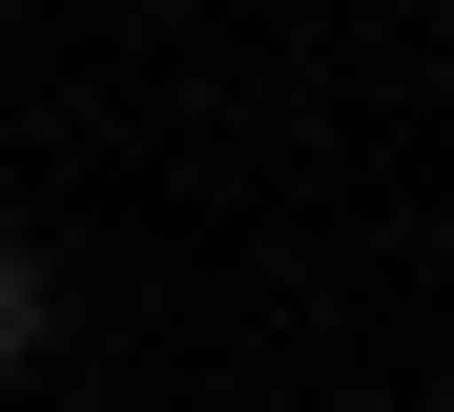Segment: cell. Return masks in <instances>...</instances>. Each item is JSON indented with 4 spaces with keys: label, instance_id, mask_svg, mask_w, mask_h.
I'll return each instance as SVG.
<instances>
[{
    "label": "cell",
    "instance_id": "cell-1",
    "mask_svg": "<svg viewBox=\"0 0 454 412\" xmlns=\"http://www.w3.org/2000/svg\"><path fill=\"white\" fill-rule=\"evenodd\" d=\"M42 330H62V309H42V247H21V227H0V371H21V351H42Z\"/></svg>",
    "mask_w": 454,
    "mask_h": 412
}]
</instances>
